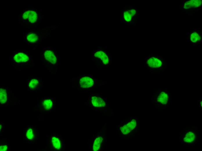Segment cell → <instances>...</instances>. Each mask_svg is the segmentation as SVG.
<instances>
[{
  "label": "cell",
  "mask_w": 202,
  "mask_h": 151,
  "mask_svg": "<svg viewBox=\"0 0 202 151\" xmlns=\"http://www.w3.org/2000/svg\"><path fill=\"white\" fill-rule=\"evenodd\" d=\"M51 145L56 151H60L64 146V141L62 135L57 134L51 135L50 138Z\"/></svg>",
  "instance_id": "8992f818"
},
{
  "label": "cell",
  "mask_w": 202,
  "mask_h": 151,
  "mask_svg": "<svg viewBox=\"0 0 202 151\" xmlns=\"http://www.w3.org/2000/svg\"><path fill=\"white\" fill-rule=\"evenodd\" d=\"M88 103L90 107L91 106L95 108L104 107L106 106L107 105L106 101L104 98L92 94L90 95Z\"/></svg>",
  "instance_id": "52a82bcc"
},
{
  "label": "cell",
  "mask_w": 202,
  "mask_h": 151,
  "mask_svg": "<svg viewBox=\"0 0 202 151\" xmlns=\"http://www.w3.org/2000/svg\"><path fill=\"white\" fill-rule=\"evenodd\" d=\"M137 122L135 119H133L126 125L120 127L122 134H127L133 130L136 126Z\"/></svg>",
  "instance_id": "8fae6325"
},
{
  "label": "cell",
  "mask_w": 202,
  "mask_h": 151,
  "mask_svg": "<svg viewBox=\"0 0 202 151\" xmlns=\"http://www.w3.org/2000/svg\"><path fill=\"white\" fill-rule=\"evenodd\" d=\"M22 18L24 19L27 20L30 23L33 24L37 20L38 17L35 11L28 10L23 13Z\"/></svg>",
  "instance_id": "9c48e42d"
},
{
  "label": "cell",
  "mask_w": 202,
  "mask_h": 151,
  "mask_svg": "<svg viewBox=\"0 0 202 151\" xmlns=\"http://www.w3.org/2000/svg\"><path fill=\"white\" fill-rule=\"evenodd\" d=\"M32 58L27 51H17L13 52L12 55V60L17 68L22 67L26 68L31 66Z\"/></svg>",
  "instance_id": "7a4b0ae2"
},
{
  "label": "cell",
  "mask_w": 202,
  "mask_h": 151,
  "mask_svg": "<svg viewBox=\"0 0 202 151\" xmlns=\"http://www.w3.org/2000/svg\"><path fill=\"white\" fill-rule=\"evenodd\" d=\"M148 66L152 68H158L162 65L161 61L158 58L152 57L149 58L147 61Z\"/></svg>",
  "instance_id": "2e32d148"
},
{
  "label": "cell",
  "mask_w": 202,
  "mask_h": 151,
  "mask_svg": "<svg viewBox=\"0 0 202 151\" xmlns=\"http://www.w3.org/2000/svg\"><path fill=\"white\" fill-rule=\"evenodd\" d=\"M169 96L166 92L162 91L158 95L157 97V101L160 103L166 104L168 101Z\"/></svg>",
  "instance_id": "d6986e66"
},
{
  "label": "cell",
  "mask_w": 202,
  "mask_h": 151,
  "mask_svg": "<svg viewBox=\"0 0 202 151\" xmlns=\"http://www.w3.org/2000/svg\"><path fill=\"white\" fill-rule=\"evenodd\" d=\"M9 90L7 87H3L0 89V105H6L8 102Z\"/></svg>",
  "instance_id": "30bf717a"
},
{
  "label": "cell",
  "mask_w": 202,
  "mask_h": 151,
  "mask_svg": "<svg viewBox=\"0 0 202 151\" xmlns=\"http://www.w3.org/2000/svg\"><path fill=\"white\" fill-rule=\"evenodd\" d=\"M37 131L36 129L30 127H28L26 131L25 138L28 141H34L37 138Z\"/></svg>",
  "instance_id": "5bb4252c"
},
{
  "label": "cell",
  "mask_w": 202,
  "mask_h": 151,
  "mask_svg": "<svg viewBox=\"0 0 202 151\" xmlns=\"http://www.w3.org/2000/svg\"><path fill=\"white\" fill-rule=\"evenodd\" d=\"M41 102V107L42 110L49 112L54 110L56 106V99L50 96L42 98Z\"/></svg>",
  "instance_id": "5b68a950"
},
{
  "label": "cell",
  "mask_w": 202,
  "mask_h": 151,
  "mask_svg": "<svg viewBox=\"0 0 202 151\" xmlns=\"http://www.w3.org/2000/svg\"><path fill=\"white\" fill-rule=\"evenodd\" d=\"M41 56L45 66L49 71L56 74L58 70L59 60L56 50L50 47L45 48L42 50Z\"/></svg>",
  "instance_id": "6da1fadb"
},
{
  "label": "cell",
  "mask_w": 202,
  "mask_h": 151,
  "mask_svg": "<svg viewBox=\"0 0 202 151\" xmlns=\"http://www.w3.org/2000/svg\"><path fill=\"white\" fill-rule=\"evenodd\" d=\"M190 39L192 42L196 43L200 39V36L198 33L194 32L190 35Z\"/></svg>",
  "instance_id": "ffe728a7"
},
{
  "label": "cell",
  "mask_w": 202,
  "mask_h": 151,
  "mask_svg": "<svg viewBox=\"0 0 202 151\" xmlns=\"http://www.w3.org/2000/svg\"><path fill=\"white\" fill-rule=\"evenodd\" d=\"M136 13V10L134 9L126 10L123 12V18L126 22H129Z\"/></svg>",
  "instance_id": "ac0fdd59"
},
{
  "label": "cell",
  "mask_w": 202,
  "mask_h": 151,
  "mask_svg": "<svg viewBox=\"0 0 202 151\" xmlns=\"http://www.w3.org/2000/svg\"><path fill=\"white\" fill-rule=\"evenodd\" d=\"M104 138L102 136H98L95 138L92 144V150L93 151L99 150L101 147Z\"/></svg>",
  "instance_id": "9a60e30c"
},
{
  "label": "cell",
  "mask_w": 202,
  "mask_h": 151,
  "mask_svg": "<svg viewBox=\"0 0 202 151\" xmlns=\"http://www.w3.org/2000/svg\"><path fill=\"white\" fill-rule=\"evenodd\" d=\"M202 1L200 0H191L186 2L184 4V8L189 9L197 8L201 4Z\"/></svg>",
  "instance_id": "e0dca14e"
},
{
  "label": "cell",
  "mask_w": 202,
  "mask_h": 151,
  "mask_svg": "<svg viewBox=\"0 0 202 151\" xmlns=\"http://www.w3.org/2000/svg\"><path fill=\"white\" fill-rule=\"evenodd\" d=\"M43 85V82L41 78L33 77L27 80V88L30 91L39 90L42 89Z\"/></svg>",
  "instance_id": "277c9868"
},
{
  "label": "cell",
  "mask_w": 202,
  "mask_h": 151,
  "mask_svg": "<svg viewBox=\"0 0 202 151\" xmlns=\"http://www.w3.org/2000/svg\"><path fill=\"white\" fill-rule=\"evenodd\" d=\"M40 36L35 32L28 33L25 36V40L27 43L33 44L37 43L39 40Z\"/></svg>",
  "instance_id": "7c38bea8"
},
{
  "label": "cell",
  "mask_w": 202,
  "mask_h": 151,
  "mask_svg": "<svg viewBox=\"0 0 202 151\" xmlns=\"http://www.w3.org/2000/svg\"><path fill=\"white\" fill-rule=\"evenodd\" d=\"M9 148V145L7 144H0V150L5 151L8 150Z\"/></svg>",
  "instance_id": "44dd1931"
},
{
  "label": "cell",
  "mask_w": 202,
  "mask_h": 151,
  "mask_svg": "<svg viewBox=\"0 0 202 151\" xmlns=\"http://www.w3.org/2000/svg\"><path fill=\"white\" fill-rule=\"evenodd\" d=\"M93 57L100 61L102 64L107 65L109 64V59L108 55L106 52L101 50L95 51L93 53Z\"/></svg>",
  "instance_id": "ba28073f"
},
{
  "label": "cell",
  "mask_w": 202,
  "mask_h": 151,
  "mask_svg": "<svg viewBox=\"0 0 202 151\" xmlns=\"http://www.w3.org/2000/svg\"><path fill=\"white\" fill-rule=\"evenodd\" d=\"M79 87L83 89L91 88L94 87L96 83V80L90 74L84 75L78 77L77 79Z\"/></svg>",
  "instance_id": "3957f363"
},
{
  "label": "cell",
  "mask_w": 202,
  "mask_h": 151,
  "mask_svg": "<svg viewBox=\"0 0 202 151\" xmlns=\"http://www.w3.org/2000/svg\"><path fill=\"white\" fill-rule=\"evenodd\" d=\"M196 134L191 130L186 132L183 136V141L185 143H194L196 140Z\"/></svg>",
  "instance_id": "4fadbf2b"
}]
</instances>
